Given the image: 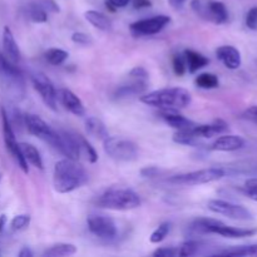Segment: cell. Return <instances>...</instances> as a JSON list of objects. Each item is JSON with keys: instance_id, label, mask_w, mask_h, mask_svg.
<instances>
[{"instance_id": "1", "label": "cell", "mask_w": 257, "mask_h": 257, "mask_svg": "<svg viewBox=\"0 0 257 257\" xmlns=\"http://www.w3.org/2000/svg\"><path fill=\"white\" fill-rule=\"evenodd\" d=\"M88 173L78 160L64 158L55 163L53 171V186L58 193H69L85 185Z\"/></svg>"}, {"instance_id": "2", "label": "cell", "mask_w": 257, "mask_h": 257, "mask_svg": "<svg viewBox=\"0 0 257 257\" xmlns=\"http://www.w3.org/2000/svg\"><path fill=\"white\" fill-rule=\"evenodd\" d=\"M143 104L151 107L160 108V109H183L187 108L192 102L191 93L185 88L173 87L166 89L153 90L141 97Z\"/></svg>"}, {"instance_id": "3", "label": "cell", "mask_w": 257, "mask_h": 257, "mask_svg": "<svg viewBox=\"0 0 257 257\" xmlns=\"http://www.w3.org/2000/svg\"><path fill=\"white\" fill-rule=\"evenodd\" d=\"M191 232L195 235H208V233H215V235L223 236L226 238H243L251 237L257 233V228H240L228 226L226 223L221 222L213 218H197L193 221L190 226Z\"/></svg>"}, {"instance_id": "4", "label": "cell", "mask_w": 257, "mask_h": 257, "mask_svg": "<svg viewBox=\"0 0 257 257\" xmlns=\"http://www.w3.org/2000/svg\"><path fill=\"white\" fill-rule=\"evenodd\" d=\"M0 84L10 98L22 100L25 97V80L19 68L0 52Z\"/></svg>"}, {"instance_id": "5", "label": "cell", "mask_w": 257, "mask_h": 257, "mask_svg": "<svg viewBox=\"0 0 257 257\" xmlns=\"http://www.w3.org/2000/svg\"><path fill=\"white\" fill-rule=\"evenodd\" d=\"M97 205L100 208L113 211H131L141 206V197L128 188H112L98 198Z\"/></svg>"}, {"instance_id": "6", "label": "cell", "mask_w": 257, "mask_h": 257, "mask_svg": "<svg viewBox=\"0 0 257 257\" xmlns=\"http://www.w3.org/2000/svg\"><path fill=\"white\" fill-rule=\"evenodd\" d=\"M24 124L28 132L49 145L53 150L63 155V142L59 131H55L37 114H24Z\"/></svg>"}, {"instance_id": "7", "label": "cell", "mask_w": 257, "mask_h": 257, "mask_svg": "<svg viewBox=\"0 0 257 257\" xmlns=\"http://www.w3.org/2000/svg\"><path fill=\"white\" fill-rule=\"evenodd\" d=\"M104 152L118 162H133L140 156V148L133 141L123 137H108L103 141Z\"/></svg>"}, {"instance_id": "8", "label": "cell", "mask_w": 257, "mask_h": 257, "mask_svg": "<svg viewBox=\"0 0 257 257\" xmlns=\"http://www.w3.org/2000/svg\"><path fill=\"white\" fill-rule=\"evenodd\" d=\"M226 171L223 168L212 167V168H205V170L193 171V172L183 173V175H177L171 177L170 182L175 183V185L181 186H198V185H206V183L216 182L220 181L221 178L225 177Z\"/></svg>"}, {"instance_id": "9", "label": "cell", "mask_w": 257, "mask_h": 257, "mask_svg": "<svg viewBox=\"0 0 257 257\" xmlns=\"http://www.w3.org/2000/svg\"><path fill=\"white\" fill-rule=\"evenodd\" d=\"M87 226L90 233L100 240H114L118 235V228L112 217L100 213H92L87 217Z\"/></svg>"}, {"instance_id": "10", "label": "cell", "mask_w": 257, "mask_h": 257, "mask_svg": "<svg viewBox=\"0 0 257 257\" xmlns=\"http://www.w3.org/2000/svg\"><path fill=\"white\" fill-rule=\"evenodd\" d=\"M2 122H3V136H4V142L5 147L9 151V153L12 155V157L14 158L15 162L18 163V166L20 167V170L24 173H29V167H28V162L25 161V158L23 157L22 150H20V145L18 143L17 137H15V132L13 130V127L10 125L9 119H8L7 112H5V108H2Z\"/></svg>"}, {"instance_id": "11", "label": "cell", "mask_w": 257, "mask_h": 257, "mask_svg": "<svg viewBox=\"0 0 257 257\" xmlns=\"http://www.w3.org/2000/svg\"><path fill=\"white\" fill-rule=\"evenodd\" d=\"M208 210L212 211L213 213L222 215L225 217L231 218V220L237 221H252L253 215L246 207L236 203L228 202L223 200H211L207 203Z\"/></svg>"}, {"instance_id": "12", "label": "cell", "mask_w": 257, "mask_h": 257, "mask_svg": "<svg viewBox=\"0 0 257 257\" xmlns=\"http://www.w3.org/2000/svg\"><path fill=\"white\" fill-rule=\"evenodd\" d=\"M171 23V18L167 15H156L148 19H141L132 23L130 27L131 33L135 37H148L162 32Z\"/></svg>"}, {"instance_id": "13", "label": "cell", "mask_w": 257, "mask_h": 257, "mask_svg": "<svg viewBox=\"0 0 257 257\" xmlns=\"http://www.w3.org/2000/svg\"><path fill=\"white\" fill-rule=\"evenodd\" d=\"M32 83L34 89L39 93L43 102L45 103L48 108L52 110H57L58 99H57V89L52 80L43 73H35L32 75Z\"/></svg>"}, {"instance_id": "14", "label": "cell", "mask_w": 257, "mask_h": 257, "mask_svg": "<svg viewBox=\"0 0 257 257\" xmlns=\"http://www.w3.org/2000/svg\"><path fill=\"white\" fill-rule=\"evenodd\" d=\"M57 99L58 103H60V104H62L65 109L69 110L72 114L78 115V117L84 115V104H83L82 100L79 99V97H78L77 94H74L72 90L67 89V88H60V89H58Z\"/></svg>"}, {"instance_id": "15", "label": "cell", "mask_w": 257, "mask_h": 257, "mask_svg": "<svg viewBox=\"0 0 257 257\" xmlns=\"http://www.w3.org/2000/svg\"><path fill=\"white\" fill-rule=\"evenodd\" d=\"M216 57L227 69L236 70L241 67V53L232 45H221L216 49Z\"/></svg>"}, {"instance_id": "16", "label": "cell", "mask_w": 257, "mask_h": 257, "mask_svg": "<svg viewBox=\"0 0 257 257\" xmlns=\"http://www.w3.org/2000/svg\"><path fill=\"white\" fill-rule=\"evenodd\" d=\"M245 146V140L240 136L226 135L218 137L215 142L211 145V150L218 151V152H233L238 151Z\"/></svg>"}, {"instance_id": "17", "label": "cell", "mask_w": 257, "mask_h": 257, "mask_svg": "<svg viewBox=\"0 0 257 257\" xmlns=\"http://www.w3.org/2000/svg\"><path fill=\"white\" fill-rule=\"evenodd\" d=\"M160 115L170 127L175 128L176 131L188 130V128H192L197 124V123H195L193 120L178 114L175 109H162L161 110Z\"/></svg>"}, {"instance_id": "18", "label": "cell", "mask_w": 257, "mask_h": 257, "mask_svg": "<svg viewBox=\"0 0 257 257\" xmlns=\"http://www.w3.org/2000/svg\"><path fill=\"white\" fill-rule=\"evenodd\" d=\"M3 47H4V52L8 59L12 60L13 63L19 62L22 54H20V49L18 47L14 34L9 27H5L4 32H3Z\"/></svg>"}, {"instance_id": "19", "label": "cell", "mask_w": 257, "mask_h": 257, "mask_svg": "<svg viewBox=\"0 0 257 257\" xmlns=\"http://www.w3.org/2000/svg\"><path fill=\"white\" fill-rule=\"evenodd\" d=\"M206 20L215 23V24H223V23L227 22L228 10L227 8H226V5L221 2L208 0Z\"/></svg>"}, {"instance_id": "20", "label": "cell", "mask_w": 257, "mask_h": 257, "mask_svg": "<svg viewBox=\"0 0 257 257\" xmlns=\"http://www.w3.org/2000/svg\"><path fill=\"white\" fill-rule=\"evenodd\" d=\"M193 130H195V132L197 133L202 140H205V138H212L215 137V136L222 135V133L227 132L228 125L226 122L218 119L215 120L213 123H211V124H196L195 127H193Z\"/></svg>"}, {"instance_id": "21", "label": "cell", "mask_w": 257, "mask_h": 257, "mask_svg": "<svg viewBox=\"0 0 257 257\" xmlns=\"http://www.w3.org/2000/svg\"><path fill=\"white\" fill-rule=\"evenodd\" d=\"M147 89V82L145 80L132 79L130 84H124L118 88L114 93V97L118 99L128 97H135V95H141L145 90Z\"/></svg>"}, {"instance_id": "22", "label": "cell", "mask_w": 257, "mask_h": 257, "mask_svg": "<svg viewBox=\"0 0 257 257\" xmlns=\"http://www.w3.org/2000/svg\"><path fill=\"white\" fill-rule=\"evenodd\" d=\"M84 124L85 131H87V133L90 137L99 141H104L105 138L109 137V133H108L105 124L102 120L98 119L97 117H88L87 119H85Z\"/></svg>"}, {"instance_id": "23", "label": "cell", "mask_w": 257, "mask_h": 257, "mask_svg": "<svg viewBox=\"0 0 257 257\" xmlns=\"http://www.w3.org/2000/svg\"><path fill=\"white\" fill-rule=\"evenodd\" d=\"M183 55H185L186 64H187V69L190 73L198 72V70L205 68L210 63V60L205 55L198 52H195V50H185Z\"/></svg>"}, {"instance_id": "24", "label": "cell", "mask_w": 257, "mask_h": 257, "mask_svg": "<svg viewBox=\"0 0 257 257\" xmlns=\"http://www.w3.org/2000/svg\"><path fill=\"white\" fill-rule=\"evenodd\" d=\"M84 18L90 25L102 32H109L112 29V23L103 13L97 12V10H88L84 13Z\"/></svg>"}, {"instance_id": "25", "label": "cell", "mask_w": 257, "mask_h": 257, "mask_svg": "<svg viewBox=\"0 0 257 257\" xmlns=\"http://www.w3.org/2000/svg\"><path fill=\"white\" fill-rule=\"evenodd\" d=\"M215 256H228V257H257V243L253 245L235 246V247L226 248L213 253Z\"/></svg>"}, {"instance_id": "26", "label": "cell", "mask_w": 257, "mask_h": 257, "mask_svg": "<svg viewBox=\"0 0 257 257\" xmlns=\"http://www.w3.org/2000/svg\"><path fill=\"white\" fill-rule=\"evenodd\" d=\"M20 145V150H22L23 153V157L25 158L28 163L33 166V167L38 168V170H43V160H42V156H40L39 151L34 147L33 145L30 143H19Z\"/></svg>"}, {"instance_id": "27", "label": "cell", "mask_w": 257, "mask_h": 257, "mask_svg": "<svg viewBox=\"0 0 257 257\" xmlns=\"http://www.w3.org/2000/svg\"><path fill=\"white\" fill-rule=\"evenodd\" d=\"M173 142L183 146H198L202 142V138L195 132V130L192 127L188 128V130L177 131L173 135Z\"/></svg>"}, {"instance_id": "28", "label": "cell", "mask_w": 257, "mask_h": 257, "mask_svg": "<svg viewBox=\"0 0 257 257\" xmlns=\"http://www.w3.org/2000/svg\"><path fill=\"white\" fill-rule=\"evenodd\" d=\"M77 253V246L73 243H55L44 251V257H64Z\"/></svg>"}, {"instance_id": "29", "label": "cell", "mask_w": 257, "mask_h": 257, "mask_svg": "<svg viewBox=\"0 0 257 257\" xmlns=\"http://www.w3.org/2000/svg\"><path fill=\"white\" fill-rule=\"evenodd\" d=\"M195 83L197 87L202 88V89H215L220 85L218 77L213 73H202L198 77H196Z\"/></svg>"}, {"instance_id": "30", "label": "cell", "mask_w": 257, "mask_h": 257, "mask_svg": "<svg viewBox=\"0 0 257 257\" xmlns=\"http://www.w3.org/2000/svg\"><path fill=\"white\" fill-rule=\"evenodd\" d=\"M27 14L33 23H38V24L45 23L48 20L47 10L43 8V5L29 4L27 8Z\"/></svg>"}, {"instance_id": "31", "label": "cell", "mask_w": 257, "mask_h": 257, "mask_svg": "<svg viewBox=\"0 0 257 257\" xmlns=\"http://www.w3.org/2000/svg\"><path fill=\"white\" fill-rule=\"evenodd\" d=\"M45 60H47L49 64L52 65H60L68 59L69 54L65 50L59 49V48H52V49H48L44 54Z\"/></svg>"}, {"instance_id": "32", "label": "cell", "mask_w": 257, "mask_h": 257, "mask_svg": "<svg viewBox=\"0 0 257 257\" xmlns=\"http://www.w3.org/2000/svg\"><path fill=\"white\" fill-rule=\"evenodd\" d=\"M201 248V242L196 240H187L177 248L178 250V256L180 257H190L195 256L200 252Z\"/></svg>"}, {"instance_id": "33", "label": "cell", "mask_w": 257, "mask_h": 257, "mask_svg": "<svg viewBox=\"0 0 257 257\" xmlns=\"http://www.w3.org/2000/svg\"><path fill=\"white\" fill-rule=\"evenodd\" d=\"M5 112H7L8 119H9V123H10V125L13 127V130H14V132L17 130H18V132H20L23 128H25L24 114H23V113L20 112L18 108H13L10 112H8V110L5 109Z\"/></svg>"}, {"instance_id": "34", "label": "cell", "mask_w": 257, "mask_h": 257, "mask_svg": "<svg viewBox=\"0 0 257 257\" xmlns=\"http://www.w3.org/2000/svg\"><path fill=\"white\" fill-rule=\"evenodd\" d=\"M78 140H79V147H80V155H84L87 157V160L90 163H95L98 161V155L95 152L94 148L92 147L89 142L85 140L84 137L78 135Z\"/></svg>"}, {"instance_id": "35", "label": "cell", "mask_w": 257, "mask_h": 257, "mask_svg": "<svg viewBox=\"0 0 257 257\" xmlns=\"http://www.w3.org/2000/svg\"><path fill=\"white\" fill-rule=\"evenodd\" d=\"M170 231H171V223L170 222L161 223V225L158 226V227L152 232V235H151V237H150V241L152 243L162 242V241L167 237V235L170 233Z\"/></svg>"}, {"instance_id": "36", "label": "cell", "mask_w": 257, "mask_h": 257, "mask_svg": "<svg viewBox=\"0 0 257 257\" xmlns=\"http://www.w3.org/2000/svg\"><path fill=\"white\" fill-rule=\"evenodd\" d=\"M172 65H173V70H175V73L178 75V77L185 74L186 70H187V64H186L185 55L182 54L173 55Z\"/></svg>"}, {"instance_id": "37", "label": "cell", "mask_w": 257, "mask_h": 257, "mask_svg": "<svg viewBox=\"0 0 257 257\" xmlns=\"http://www.w3.org/2000/svg\"><path fill=\"white\" fill-rule=\"evenodd\" d=\"M30 223V216L29 215H18L10 222V226L14 231H22L27 228Z\"/></svg>"}, {"instance_id": "38", "label": "cell", "mask_w": 257, "mask_h": 257, "mask_svg": "<svg viewBox=\"0 0 257 257\" xmlns=\"http://www.w3.org/2000/svg\"><path fill=\"white\" fill-rule=\"evenodd\" d=\"M72 40L78 45H83V47H90L93 44V38L89 34L83 32H77L72 35Z\"/></svg>"}, {"instance_id": "39", "label": "cell", "mask_w": 257, "mask_h": 257, "mask_svg": "<svg viewBox=\"0 0 257 257\" xmlns=\"http://www.w3.org/2000/svg\"><path fill=\"white\" fill-rule=\"evenodd\" d=\"M243 192L246 196L251 198V200L257 201V178L255 180H250L246 182L245 188H243Z\"/></svg>"}, {"instance_id": "40", "label": "cell", "mask_w": 257, "mask_h": 257, "mask_svg": "<svg viewBox=\"0 0 257 257\" xmlns=\"http://www.w3.org/2000/svg\"><path fill=\"white\" fill-rule=\"evenodd\" d=\"M246 27L251 30L257 29V7L251 8L246 15Z\"/></svg>"}, {"instance_id": "41", "label": "cell", "mask_w": 257, "mask_h": 257, "mask_svg": "<svg viewBox=\"0 0 257 257\" xmlns=\"http://www.w3.org/2000/svg\"><path fill=\"white\" fill-rule=\"evenodd\" d=\"M131 79H137V80H148V72L143 67H135L130 72Z\"/></svg>"}, {"instance_id": "42", "label": "cell", "mask_w": 257, "mask_h": 257, "mask_svg": "<svg viewBox=\"0 0 257 257\" xmlns=\"http://www.w3.org/2000/svg\"><path fill=\"white\" fill-rule=\"evenodd\" d=\"M152 255L155 257H177L178 250L175 247H161L153 251Z\"/></svg>"}, {"instance_id": "43", "label": "cell", "mask_w": 257, "mask_h": 257, "mask_svg": "<svg viewBox=\"0 0 257 257\" xmlns=\"http://www.w3.org/2000/svg\"><path fill=\"white\" fill-rule=\"evenodd\" d=\"M130 3H131V0H105L107 8H109L110 10L122 9V8L127 7Z\"/></svg>"}, {"instance_id": "44", "label": "cell", "mask_w": 257, "mask_h": 257, "mask_svg": "<svg viewBox=\"0 0 257 257\" xmlns=\"http://www.w3.org/2000/svg\"><path fill=\"white\" fill-rule=\"evenodd\" d=\"M242 118L245 119L251 120V122L257 123V105H252V107H248L245 112L242 113Z\"/></svg>"}, {"instance_id": "45", "label": "cell", "mask_w": 257, "mask_h": 257, "mask_svg": "<svg viewBox=\"0 0 257 257\" xmlns=\"http://www.w3.org/2000/svg\"><path fill=\"white\" fill-rule=\"evenodd\" d=\"M161 171L157 167H145L143 170H141V175L146 178H153L156 176L160 175Z\"/></svg>"}, {"instance_id": "46", "label": "cell", "mask_w": 257, "mask_h": 257, "mask_svg": "<svg viewBox=\"0 0 257 257\" xmlns=\"http://www.w3.org/2000/svg\"><path fill=\"white\" fill-rule=\"evenodd\" d=\"M132 4H133V8L137 10L147 9V8L152 7V3H151L150 0H133Z\"/></svg>"}, {"instance_id": "47", "label": "cell", "mask_w": 257, "mask_h": 257, "mask_svg": "<svg viewBox=\"0 0 257 257\" xmlns=\"http://www.w3.org/2000/svg\"><path fill=\"white\" fill-rule=\"evenodd\" d=\"M43 8H44V9H48V10H52V12H55V13L59 12V8H58V5L55 4L53 0H45Z\"/></svg>"}, {"instance_id": "48", "label": "cell", "mask_w": 257, "mask_h": 257, "mask_svg": "<svg viewBox=\"0 0 257 257\" xmlns=\"http://www.w3.org/2000/svg\"><path fill=\"white\" fill-rule=\"evenodd\" d=\"M168 3H170L175 9H181V8L183 7V4H185V0H168Z\"/></svg>"}, {"instance_id": "49", "label": "cell", "mask_w": 257, "mask_h": 257, "mask_svg": "<svg viewBox=\"0 0 257 257\" xmlns=\"http://www.w3.org/2000/svg\"><path fill=\"white\" fill-rule=\"evenodd\" d=\"M19 257H33V252L28 247H23L19 252Z\"/></svg>"}, {"instance_id": "50", "label": "cell", "mask_w": 257, "mask_h": 257, "mask_svg": "<svg viewBox=\"0 0 257 257\" xmlns=\"http://www.w3.org/2000/svg\"><path fill=\"white\" fill-rule=\"evenodd\" d=\"M5 225H7V216L2 215V216H0V233L4 231Z\"/></svg>"}]
</instances>
